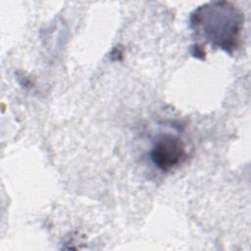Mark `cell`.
<instances>
[{"label":"cell","instance_id":"cell-1","mask_svg":"<svg viewBox=\"0 0 251 251\" xmlns=\"http://www.w3.org/2000/svg\"><path fill=\"white\" fill-rule=\"evenodd\" d=\"M191 27L213 46L231 53L239 43L242 15L229 2H210L190 16Z\"/></svg>","mask_w":251,"mask_h":251},{"label":"cell","instance_id":"cell-2","mask_svg":"<svg viewBox=\"0 0 251 251\" xmlns=\"http://www.w3.org/2000/svg\"><path fill=\"white\" fill-rule=\"evenodd\" d=\"M186 157V146L178 135L166 133L155 140L150 159L161 171L168 172L180 165Z\"/></svg>","mask_w":251,"mask_h":251}]
</instances>
